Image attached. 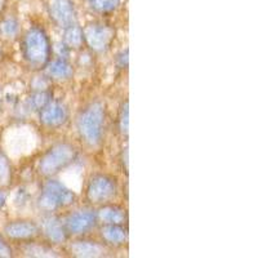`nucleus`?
Segmentation results:
<instances>
[{"instance_id":"obj_6","label":"nucleus","mask_w":258,"mask_h":258,"mask_svg":"<svg viewBox=\"0 0 258 258\" xmlns=\"http://www.w3.org/2000/svg\"><path fill=\"white\" fill-rule=\"evenodd\" d=\"M84 40L88 43L92 49L102 52L109 47L114 38V31L109 26L103 25H89L83 31Z\"/></svg>"},{"instance_id":"obj_4","label":"nucleus","mask_w":258,"mask_h":258,"mask_svg":"<svg viewBox=\"0 0 258 258\" xmlns=\"http://www.w3.org/2000/svg\"><path fill=\"white\" fill-rule=\"evenodd\" d=\"M75 202V194L61 182L50 179L43 186L39 206L45 211H56L58 208H63Z\"/></svg>"},{"instance_id":"obj_9","label":"nucleus","mask_w":258,"mask_h":258,"mask_svg":"<svg viewBox=\"0 0 258 258\" xmlns=\"http://www.w3.org/2000/svg\"><path fill=\"white\" fill-rule=\"evenodd\" d=\"M4 232L13 240H29L39 234V227L30 221H15L4 227Z\"/></svg>"},{"instance_id":"obj_2","label":"nucleus","mask_w":258,"mask_h":258,"mask_svg":"<svg viewBox=\"0 0 258 258\" xmlns=\"http://www.w3.org/2000/svg\"><path fill=\"white\" fill-rule=\"evenodd\" d=\"M22 50L24 57L32 66H43L47 63L50 54V44L47 34L38 27L29 30L24 39Z\"/></svg>"},{"instance_id":"obj_25","label":"nucleus","mask_w":258,"mask_h":258,"mask_svg":"<svg viewBox=\"0 0 258 258\" xmlns=\"http://www.w3.org/2000/svg\"><path fill=\"white\" fill-rule=\"evenodd\" d=\"M0 56H2V52H0Z\"/></svg>"},{"instance_id":"obj_12","label":"nucleus","mask_w":258,"mask_h":258,"mask_svg":"<svg viewBox=\"0 0 258 258\" xmlns=\"http://www.w3.org/2000/svg\"><path fill=\"white\" fill-rule=\"evenodd\" d=\"M97 217L100 218L105 225H121L126 220V213L123 208L119 207H103Z\"/></svg>"},{"instance_id":"obj_24","label":"nucleus","mask_w":258,"mask_h":258,"mask_svg":"<svg viewBox=\"0 0 258 258\" xmlns=\"http://www.w3.org/2000/svg\"><path fill=\"white\" fill-rule=\"evenodd\" d=\"M4 4H6V0H0V11H2V9H3Z\"/></svg>"},{"instance_id":"obj_16","label":"nucleus","mask_w":258,"mask_h":258,"mask_svg":"<svg viewBox=\"0 0 258 258\" xmlns=\"http://www.w3.org/2000/svg\"><path fill=\"white\" fill-rule=\"evenodd\" d=\"M66 32H64V43L71 48H79L82 45L83 40H84V35H83V30L78 27L77 25L68 27Z\"/></svg>"},{"instance_id":"obj_18","label":"nucleus","mask_w":258,"mask_h":258,"mask_svg":"<svg viewBox=\"0 0 258 258\" xmlns=\"http://www.w3.org/2000/svg\"><path fill=\"white\" fill-rule=\"evenodd\" d=\"M18 32V22L15 18H6L0 21V35L3 38H15Z\"/></svg>"},{"instance_id":"obj_3","label":"nucleus","mask_w":258,"mask_h":258,"mask_svg":"<svg viewBox=\"0 0 258 258\" xmlns=\"http://www.w3.org/2000/svg\"><path fill=\"white\" fill-rule=\"evenodd\" d=\"M77 156V150L69 144H59L50 147L39 163L41 174L52 176L71 164Z\"/></svg>"},{"instance_id":"obj_21","label":"nucleus","mask_w":258,"mask_h":258,"mask_svg":"<svg viewBox=\"0 0 258 258\" xmlns=\"http://www.w3.org/2000/svg\"><path fill=\"white\" fill-rule=\"evenodd\" d=\"M128 102H125V105L121 107L120 116H119V128H120L121 133H124V135L128 133Z\"/></svg>"},{"instance_id":"obj_17","label":"nucleus","mask_w":258,"mask_h":258,"mask_svg":"<svg viewBox=\"0 0 258 258\" xmlns=\"http://www.w3.org/2000/svg\"><path fill=\"white\" fill-rule=\"evenodd\" d=\"M120 2L121 0H87L89 8L98 13L112 12L119 7Z\"/></svg>"},{"instance_id":"obj_14","label":"nucleus","mask_w":258,"mask_h":258,"mask_svg":"<svg viewBox=\"0 0 258 258\" xmlns=\"http://www.w3.org/2000/svg\"><path fill=\"white\" fill-rule=\"evenodd\" d=\"M102 238L114 245H121L126 241V232L121 225H106L102 227Z\"/></svg>"},{"instance_id":"obj_15","label":"nucleus","mask_w":258,"mask_h":258,"mask_svg":"<svg viewBox=\"0 0 258 258\" xmlns=\"http://www.w3.org/2000/svg\"><path fill=\"white\" fill-rule=\"evenodd\" d=\"M48 73H49L50 77L56 78V79H69L73 75V68L68 62L57 59L49 64Z\"/></svg>"},{"instance_id":"obj_1","label":"nucleus","mask_w":258,"mask_h":258,"mask_svg":"<svg viewBox=\"0 0 258 258\" xmlns=\"http://www.w3.org/2000/svg\"><path fill=\"white\" fill-rule=\"evenodd\" d=\"M103 124H105V107L100 102H93L87 106L78 119V129L80 136L91 146H96L102 140Z\"/></svg>"},{"instance_id":"obj_5","label":"nucleus","mask_w":258,"mask_h":258,"mask_svg":"<svg viewBox=\"0 0 258 258\" xmlns=\"http://www.w3.org/2000/svg\"><path fill=\"white\" fill-rule=\"evenodd\" d=\"M117 186L112 177L106 174H96L91 178L87 187V197L92 203L102 204L110 202L116 195Z\"/></svg>"},{"instance_id":"obj_13","label":"nucleus","mask_w":258,"mask_h":258,"mask_svg":"<svg viewBox=\"0 0 258 258\" xmlns=\"http://www.w3.org/2000/svg\"><path fill=\"white\" fill-rule=\"evenodd\" d=\"M71 252L79 257H98L103 254V248L94 241H75L71 245Z\"/></svg>"},{"instance_id":"obj_8","label":"nucleus","mask_w":258,"mask_h":258,"mask_svg":"<svg viewBox=\"0 0 258 258\" xmlns=\"http://www.w3.org/2000/svg\"><path fill=\"white\" fill-rule=\"evenodd\" d=\"M97 214L92 211H79L69 216L64 221V229L70 234H84L96 225Z\"/></svg>"},{"instance_id":"obj_7","label":"nucleus","mask_w":258,"mask_h":258,"mask_svg":"<svg viewBox=\"0 0 258 258\" xmlns=\"http://www.w3.org/2000/svg\"><path fill=\"white\" fill-rule=\"evenodd\" d=\"M49 15L53 22L62 29L75 25V11L70 0H50L49 2Z\"/></svg>"},{"instance_id":"obj_23","label":"nucleus","mask_w":258,"mask_h":258,"mask_svg":"<svg viewBox=\"0 0 258 258\" xmlns=\"http://www.w3.org/2000/svg\"><path fill=\"white\" fill-rule=\"evenodd\" d=\"M7 202V194L3 190H0V208L6 204Z\"/></svg>"},{"instance_id":"obj_10","label":"nucleus","mask_w":258,"mask_h":258,"mask_svg":"<svg viewBox=\"0 0 258 258\" xmlns=\"http://www.w3.org/2000/svg\"><path fill=\"white\" fill-rule=\"evenodd\" d=\"M66 117L68 112L61 103H47L40 112V121L48 126L61 125L64 123Z\"/></svg>"},{"instance_id":"obj_11","label":"nucleus","mask_w":258,"mask_h":258,"mask_svg":"<svg viewBox=\"0 0 258 258\" xmlns=\"http://www.w3.org/2000/svg\"><path fill=\"white\" fill-rule=\"evenodd\" d=\"M43 230L47 238L53 243H62L66 239V229L56 217L45 218L43 222Z\"/></svg>"},{"instance_id":"obj_19","label":"nucleus","mask_w":258,"mask_h":258,"mask_svg":"<svg viewBox=\"0 0 258 258\" xmlns=\"http://www.w3.org/2000/svg\"><path fill=\"white\" fill-rule=\"evenodd\" d=\"M48 97H49V94L45 93V92H39V93H35L32 97H30L29 105L35 110L43 109L48 103Z\"/></svg>"},{"instance_id":"obj_20","label":"nucleus","mask_w":258,"mask_h":258,"mask_svg":"<svg viewBox=\"0 0 258 258\" xmlns=\"http://www.w3.org/2000/svg\"><path fill=\"white\" fill-rule=\"evenodd\" d=\"M11 177V168L9 163L4 155L0 154V185H6Z\"/></svg>"},{"instance_id":"obj_22","label":"nucleus","mask_w":258,"mask_h":258,"mask_svg":"<svg viewBox=\"0 0 258 258\" xmlns=\"http://www.w3.org/2000/svg\"><path fill=\"white\" fill-rule=\"evenodd\" d=\"M11 255H12V249L3 239L0 238V257H11Z\"/></svg>"}]
</instances>
